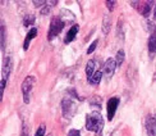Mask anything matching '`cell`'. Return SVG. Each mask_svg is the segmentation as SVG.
Returning <instances> with one entry per match:
<instances>
[{
    "instance_id": "6da1fadb",
    "label": "cell",
    "mask_w": 156,
    "mask_h": 136,
    "mask_svg": "<svg viewBox=\"0 0 156 136\" xmlns=\"http://www.w3.org/2000/svg\"><path fill=\"white\" fill-rule=\"evenodd\" d=\"M86 130L92 132H100L104 127V118L100 112H91L86 116Z\"/></svg>"
},
{
    "instance_id": "7a4b0ae2",
    "label": "cell",
    "mask_w": 156,
    "mask_h": 136,
    "mask_svg": "<svg viewBox=\"0 0 156 136\" xmlns=\"http://www.w3.org/2000/svg\"><path fill=\"white\" fill-rule=\"evenodd\" d=\"M13 68V62L10 57H5L3 61V66H2V85H0V91H2V95L4 93V89L6 86V81L9 79V75L12 72Z\"/></svg>"
},
{
    "instance_id": "3957f363",
    "label": "cell",
    "mask_w": 156,
    "mask_h": 136,
    "mask_svg": "<svg viewBox=\"0 0 156 136\" xmlns=\"http://www.w3.org/2000/svg\"><path fill=\"white\" fill-rule=\"evenodd\" d=\"M77 100L73 98L72 95H68L63 99L62 101V108H63V116L66 118H70L74 114L76 109H77Z\"/></svg>"
},
{
    "instance_id": "277c9868",
    "label": "cell",
    "mask_w": 156,
    "mask_h": 136,
    "mask_svg": "<svg viewBox=\"0 0 156 136\" xmlns=\"http://www.w3.org/2000/svg\"><path fill=\"white\" fill-rule=\"evenodd\" d=\"M64 26H66V23L62 21V18L59 16L51 18L50 28H49V35H48L49 40H53L54 37H56L58 35H59L60 32H62V30L64 28Z\"/></svg>"
},
{
    "instance_id": "5b68a950",
    "label": "cell",
    "mask_w": 156,
    "mask_h": 136,
    "mask_svg": "<svg viewBox=\"0 0 156 136\" xmlns=\"http://www.w3.org/2000/svg\"><path fill=\"white\" fill-rule=\"evenodd\" d=\"M36 82V79L34 76H27L24 79V81L22 82V86H21V90H22V95H23V101L26 104L30 103V96H31V91L34 89V85Z\"/></svg>"
},
{
    "instance_id": "8992f818",
    "label": "cell",
    "mask_w": 156,
    "mask_h": 136,
    "mask_svg": "<svg viewBox=\"0 0 156 136\" xmlns=\"http://www.w3.org/2000/svg\"><path fill=\"white\" fill-rule=\"evenodd\" d=\"M119 101H120V99L114 96V98H110L109 101L106 103V112H108V119L109 121H113L114 116L116 113V109L119 107Z\"/></svg>"
},
{
    "instance_id": "52a82bcc",
    "label": "cell",
    "mask_w": 156,
    "mask_h": 136,
    "mask_svg": "<svg viewBox=\"0 0 156 136\" xmlns=\"http://www.w3.org/2000/svg\"><path fill=\"white\" fill-rule=\"evenodd\" d=\"M115 68H116V63H115V59L114 58H108L106 62L104 63V66H102V75L106 77V79H110L114 72H115Z\"/></svg>"
},
{
    "instance_id": "ba28073f",
    "label": "cell",
    "mask_w": 156,
    "mask_h": 136,
    "mask_svg": "<svg viewBox=\"0 0 156 136\" xmlns=\"http://www.w3.org/2000/svg\"><path fill=\"white\" fill-rule=\"evenodd\" d=\"M145 127L147 136H156V118L154 116H148L145 121Z\"/></svg>"
},
{
    "instance_id": "9c48e42d",
    "label": "cell",
    "mask_w": 156,
    "mask_h": 136,
    "mask_svg": "<svg viewBox=\"0 0 156 136\" xmlns=\"http://www.w3.org/2000/svg\"><path fill=\"white\" fill-rule=\"evenodd\" d=\"M78 31H80V26H78V24H73L72 27H70V30L68 31V34L66 35V39H64V44H70V42H72L74 39H76Z\"/></svg>"
},
{
    "instance_id": "30bf717a",
    "label": "cell",
    "mask_w": 156,
    "mask_h": 136,
    "mask_svg": "<svg viewBox=\"0 0 156 136\" xmlns=\"http://www.w3.org/2000/svg\"><path fill=\"white\" fill-rule=\"evenodd\" d=\"M37 34H38V31H37L36 27H32V28L28 31V34H27V36H26L24 42H23V50H27V49L30 48V42L32 41V39H35V37L37 36Z\"/></svg>"
},
{
    "instance_id": "8fae6325",
    "label": "cell",
    "mask_w": 156,
    "mask_h": 136,
    "mask_svg": "<svg viewBox=\"0 0 156 136\" xmlns=\"http://www.w3.org/2000/svg\"><path fill=\"white\" fill-rule=\"evenodd\" d=\"M96 68H97V62H96V59H90L88 63L86 64V76H87L88 80L94 76V73L97 71Z\"/></svg>"
},
{
    "instance_id": "7c38bea8",
    "label": "cell",
    "mask_w": 156,
    "mask_h": 136,
    "mask_svg": "<svg viewBox=\"0 0 156 136\" xmlns=\"http://www.w3.org/2000/svg\"><path fill=\"white\" fill-rule=\"evenodd\" d=\"M110 28H112V18L110 16H104V19H102V34L104 35H108Z\"/></svg>"
},
{
    "instance_id": "4fadbf2b",
    "label": "cell",
    "mask_w": 156,
    "mask_h": 136,
    "mask_svg": "<svg viewBox=\"0 0 156 136\" xmlns=\"http://www.w3.org/2000/svg\"><path fill=\"white\" fill-rule=\"evenodd\" d=\"M148 51H150V55L154 57V54L156 53V34H152L148 37Z\"/></svg>"
},
{
    "instance_id": "5bb4252c",
    "label": "cell",
    "mask_w": 156,
    "mask_h": 136,
    "mask_svg": "<svg viewBox=\"0 0 156 136\" xmlns=\"http://www.w3.org/2000/svg\"><path fill=\"white\" fill-rule=\"evenodd\" d=\"M102 76H104V75H102V71H96V72L94 73V76L88 80L90 85H92V86H97V85L100 83L101 77H102Z\"/></svg>"
},
{
    "instance_id": "9a60e30c",
    "label": "cell",
    "mask_w": 156,
    "mask_h": 136,
    "mask_svg": "<svg viewBox=\"0 0 156 136\" xmlns=\"http://www.w3.org/2000/svg\"><path fill=\"white\" fill-rule=\"evenodd\" d=\"M58 4V2H46L42 8H41V16H48L49 13L53 10V6H55Z\"/></svg>"
},
{
    "instance_id": "2e32d148",
    "label": "cell",
    "mask_w": 156,
    "mask_h": 136,
    "mask_svg": "<svg viewBox=\"0 0 156 136\" xmlns=\"http://www.w3.org/2000/svg\"><path fill=\"white\" fill-rule=\"evenodd\" d=\"M124 58H126V53H124V50L123 49H120L118 53H116V55H115V63H116V67H120L122 64H123V62H124Z\"/></svg>"
},
{
    "instance_id": "e0dca14e",
    "label": "cell",
    "mask_w": 156,
    "mask_h": 136,
    "mask_svg": "<svg viewBox=\"0 0 156 136\" xmlns=\"http://www.w3.org/2000/svg\"><path fill=\"white\" fill-rule=\"evenodd\" d=\"M142 24H144V27H145V30H146V31L150 32V35L156 34V26H155L152 22L148 21V19H145V21L142 22Z\"/></svg>"
},
{
    "instance_id": "ac0fdd59",
    "label": "cell",
    "mask_w": 156,
    "mask_h": 136,
    "mask_svg": "<svg viewBox=\"0 0 156 136\" xmlns=\"http://www.w3.org/2000/svg\"><path fill=\"white\" fill-rule=\"evenodd\" d=\"M35 21H36V18H35V16H32V14H27L24 18H23V26L24 27H30V26H32L35 23Z\"/></svg>"
},
{
    "instance_id": "d6986e66",
    "label": "cell",
    "mask_w": 156,
    "mask_h": 136,
    "mask_svg": "<svg viewBox=\"0 0 156 136\" xmlns=\"http://www.w3.org/2000/svg\"><path fill=\"white\" fill-rule=\"evenodd\" d=\"M45 132H46V126H45L44 123H41L40 126H38L37 131L35 132V136H45Z\"/></svg>"
},
{
    "instance_id": "ffe728a7",
    "label": "cell",
    "mask_w": 156,
    "mask_h": 136,
    "mask_svg": "<svg viewBox=\"0 0 156 136\" xmlns=\"http://www.w3.org/2000/svg\"><path fill=\"white\" fill-rule=\"evenodd\" d=\"M116 36H119L122 40L124 39V30H123V21L119 22V26H118V31H116Z\"/></svg>"
},
{
    "instance_id": "44dd1931",
    "label": "cell",
    "mask_w": 156,
    "mask_h": 136,
    "mask_svg": "<svg viewBox=\"0 0 156 136\" xmlns=\"http://www.w3.org/2000/svg\"><path fill=\"white\" fill-rule=\"evenodd\" d=\"M97 44H99V40H95L92 44L88 46V49H87V54H92L94 51H95V49L97 48Z\"/></svg>"
},
{
    "instance_id": "7402d4cb",
    "label": "cell",
    "mask_w": 156,
    "mask_h": 136,
    "mask_svg": "<svg viewBox=\"0 0 156 136\" xmlns=\"http://www.w3.org/2000/svg\"><path fill=\"white\" fill-rule=\"evenodd\" d=\"M115 6H116L115 0H109V2H106V8L109 9V12H113L115 9Z\"/></svg>"
},
{
    "instance_id": "603a6c76",
    "label": "cell",
    "mask_w": 156,
    "mask_h": 136,
    "mask_svg": "<svg viewBox=\"0 0 156 136\" xmlns=\"http://www.w3.org/2000/svg\"><path fill=\"white\" fill-rule=\"evenodd\" d=\"M5 46V26L2 24V50H4Z\"/></svg>"
},
{
    "instance_id": "cb8c5ba5",
    "label": "cell",
    "mask_w": 156,
    "mask_h": 136,
    "mask_svg": "<svg viewBox=\"0 0 156 136\" xmlns=\"http://www.w3.org/2000/svg\"><path fill=\"white\" fill-rule=\"evenodd\" d=\"M22 136H28V126H27V123L22 125Z\"/></svg>"
},
{
    "instance_id": "d4e9b609",
    "label": "cell",
    "mask_w": 156,
    "mask_h": 136,
    "mask_svg": "<svg viewBox=\"0 0 156 136\" xmlns=\"http://www.w3.org/2000/svg\"><path fill=\"white\" fill-rule=\"evenodd\" d=\"M68 136H81V132L78 130H70L68 132Z\"/></svg>"
},
{
    "instance_id": "484cf974",
    "label": "cell",
    "mask_w": 156,
    "mask_h": 136,
    "mask_svg": "<svg viewBox=\"0 0 156 136\" xmlns=\"http://www.w3.org/2000/svg\"><path fill=\"white\" fill-rule=\"evenodd\" d=\"M45 4H46V2H45V0H44V2H34V5H35V6H41V5L44 6Z\"/></svg>"
},
{
    "instance_id": "4316f807",
    "label": "cell",
    "mask_w": 156,
    "mask_h": 136,
    "mask_svg": "<svg viewBox=\"0 0 156 136\" xmlns=\"http://www.w3.org/2000/svg\"><path fill=\"white\" fill-rule=\"evenodd\" d=\"M154 18L156 19V4H155V9H154Z\"/></svg>"
}]
</instances>
